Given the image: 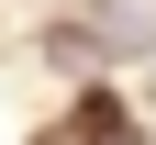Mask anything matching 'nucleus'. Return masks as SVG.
I'll use <instances>...</instances> for the list:
<instances>
[{
  "mask_svg": "<svg viewBox=\"0 0 156 145\" xmlns=\"http://www.w3.org/2000/svg\"><path fill=\"white\" fill-rule=\"evenodd\" d=\"M45 145H134V123H123V100H112V89H78L67 134H45Z\"/></svg>",
  "mask_w": 156,
  "mask_h": 145,
  "instance_id": "nucleus-1",
  "label": "nucleus"
}]
</instances>
